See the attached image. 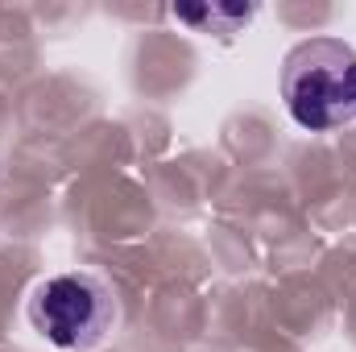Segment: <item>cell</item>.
I'll use <instances>...</instances> for the list:
<instances>
[{
    "label": "cell",
    "instance_id": "2",
    "mask_svg": "<svg viewBox=\"0 0 356 352\" xmlns=\"http://www.w3.org/2000/svg\"><path fill=\"white\" fill-rule=\"evenodd\" d=\"M29 323L67 352H88L108 340L116 323V298L95 273H54L29 294Z\"/></svg>",
    "mask_w": 356,
    "mask_h": 352
},
{
    "label": "cell",
    "instance_id": "1",
    "mask_svg": "<svg viewBox=\"0 0 356 352\" xmlns=\"http://www.w3.org/2000/svg\"><path fill=\"white\" fill-rule=\"evenodd\" d=\"M282 99L311 133L356 120V50L340 38L298 42L282 63Z\"/></svg>",
    "mask_w": 356,
    "mask_h": 352
}]
</instances>
